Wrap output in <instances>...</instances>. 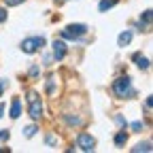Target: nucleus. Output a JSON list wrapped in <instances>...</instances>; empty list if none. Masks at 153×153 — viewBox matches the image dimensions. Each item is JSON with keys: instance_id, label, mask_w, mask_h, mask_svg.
<instances>
[{"instance_id": "f257e3e1", "label": "nucleus", "mask_w": 153, "mask_h": 153, "mask_svg": "<svg viewBox=\"0 0 153 153\" xmlns=\"http://www.w3.org/2000/svg\"><path fill=\"white\" fill-rule=\"evenodd\" d=\"M113 94L117 98H130L132 96V79L128 74H121L113 81Z\"/></svg>"}, {"instance_id": "f03ea898", "label": "nucleus", "mask_w": 153, "mask_h": 153, "mask_svg": "<svg viewBox=\"0 0 153 153\" xmlns=\"http://www.w3.org/2000/svg\"><path fill=\"white\" fill-rule=\"evenodd\" d=\"M28 113L34 121H38L43 117V102H41V96L36 91H30L28 94Z\"/></svg>"}, {"instance_id": "7ed1b4c3", "label": "nucleus", "mask_w": 153, "mask_h": 153, "mask_svg": "<svg viewBox=\"0 0 153 153\" xmlns=\"http://www.w3.org/2000/svg\"><path fill=\"white\" fill-rule=\"evenodd\" d=\"M85 32H87V26H85V24H68V26L60 32V36H62V38H68V41H79Z\"/></svg>"}, {"instance_id": "20e7f679", "label": "nucleus", "mask_w": 153, "mask_h": 153, "mask_svg": "<svg viewBox=\"0 0 153 153\" xmlns=\"http://www.w3.org/2000/svg\"><path fill=\"white\" fill-rule=\"evenodd\" d=\"M45 45H47L45 36H30V38H26V41H22V51L30 55V53H36V51H41Z\"/></svg>"}, {"instance_id": "39448f33", "label": "nucleus", "mask_w": 153, "mask_h": 153, "mask_svg": "<svg viewBox=\"0 0 153 153\" xmlns=\"http://www.w3.org/2000/svg\"><path fill=\"white\" fill-rule=\"evenodd\" d=\"M76 147L81 151H94L96 149V138L87 132H81L79 136H76Z\"/></svg>"}, {"instance_id": "423d86ee", "label": "nucleus", "mask_w": 153, "mask_h": 153, "mask_svg": "<svg viewBox=\"0 0 153 153\" xmlns=\"http://www.w3.org/2000/svg\"><path fill=\"white\" fill-rule=\"evenodd\" d=\"M53 57H55V62H62L66 57V43L64 41H55L53 43Z\"/></svg>"}, {"instance_id": "0eeeda50", "label": "nucleus", "mask_w": 153, "mask_h": 153, "mask_svg": "<svg viewBox=\"0 0 153 153\" xmlns=\"http://www.w3.org/2000/svg\"><path fill=\"white\" fill-rule=\"evenodd\" d=\"M149 26H151V9H147L143 15H140V22H138V30L143 32V30H149Z\"/></svg>"}, {"instance_id": "6e6552de", "label": "nucleus", "mask_w": 153, "mask_h": 153, "mask_svg": "<svg viewBox=\"0 0 153 153\" xmlns=\"http://www.w3.org/2000/svg\"><path fill=\"white\" fill-rule=\"evenodd\" d=\"M130 43H132V32H130V30L121 32L119 38H117V45H119V47H126V45H130Z\"/></svg>"}, {"instance_id": "1a4fd4ad", "label": "nucleus", "mask_w": 153, "mask_h": 153, "mask_svg": "<svg viewBox=\"0 0 153 153\" xmlns=\"http://www.w3.org/2000/svg\"><path fill=\"white\" fill-rule=\"evenodd\" d=\"M126 143H128V134H126V128H123L115 134V147H123Z\"/></svg>"}, {"instance_id": "9d476101", "label": "nucleus", "mask_w": 153, "mask_h": 153, "mask_svg": "<svg viewBox=\"0 0 153 153\" xmlns=\"http://www.w3.org/2000/svg\"><path fill=\"white\" fill-rule=\"evenodd\" d=\"M19 115H22V102H19V98H13V104H11V117L17 119Z\"/></svg>"}, {"instance_id": "9b49d317", "label": "nucleus", "mask_w": 153, "mask_h": 153, "mask_svg": "<svg viewBox=\"0 0 153 153\" xmlns=\"http://www.w3.org/2000/svg\"><path fill=\"white\" fill-rule=\"evenodd\" d=\"M134 60H136V66H138L140 70H147V68H149V60H147V57H143L140 53L134 55Z\"/></svg>"}, {"instance_id": "f8f14e48", "label": "nucleus", "mask_w": 153, "mask_h": 153, "mask_svg": "<svg viewBox=\"0 0 153 153\" xmlns=\"http://www.w3.org/2000/svg\"><path fill=\"white\" fill-rule=\"evenodd\" d=\"M119 0H100V4H98V9L104 13V11H108V9H113L115 4H117Z\"/></svg>"}, {"instance_id": "ddd939ff", "label": "nucleus", "mask_w": 153, "mask_h": 153, "mask_svg": "<svg viewBox=\"0 0 153 153\" xmlns=\"http://www.w3.org/2000/svg\"><path fill=\"white\" fill-rule=\"evenodd\" d=\"M132 151H134V153H138V151H147V153H149V151H151V143H149V140H147V143H138Z\"/></svg>"}, {"instance_id": "4468645a", "label": "nucleus", "mask_w": 153, "mask_h": 153, "mask_svg": "<svg viewBox=\"0 0 153 153\" xmlns=\"http://www.w3.org/2000/svg\"><path fill=\"white\" fill-rule=\"evenodd\" d=\"M24 134H26V138H32L34 134H36V126H28V128L24 130Z\"/></svg>"}, {"instance_id": "2eb2a0df", "label": "nucleus", "mask_w": 153, "mask_h": 153, "mask_svg": "<svg viewBox=\"0 0 153 153\" xmlns=\"http://www.w3.org/2000/svg\"><path fill=\"white\" fill-rule=\"evenodd\" d=\"M66 121L70 126H81V117H70V115H66Z\"/></svg>"}, {"instance_id": "dca6fc26", "label": "nucleus", "mask_w": 153, "mask_h": 153, "mask_svg": "<svg viewBox=\"0 0 153 153\" xmlns=\"http://www.w3.org/2000/svg\"><path fill=\"white\" fill-rule=\"evenodd\" d=\"M9 136H11L9 130H0V143H2V140H9Z\"/></svg>"}, {"instance_id": "f3484780", "label": "nucleus", "mask_w": 153, "mask_h": 153, "mask_svg": "<svg viewBox=\"0 0 153 153\" xmlns=\"http://www.w3.org/2000/svg\"><path fill=\"white\" fill-rule=\"evenodd\" d=\"M24 0H4V4L7 7H17V4H22Z\"/></svg>"}, {"instance_id": "a211bd4d", "label": "nucleus", "mask_w": 153, "mask_h": 153, "mask_svg": "<svg viewBox=\"0 0 153 153\" xmlns=\"http://www.w3.org/2000/svg\"><path fill=\"white\" fill-rule=\"evenodd\" d=\"M47 94H53V76H49L47 81Z\"/></svg>"}, {"instance_id": "6ab92c4d", "label": "nucleus", "mask_w": 153, "mask_h": 153, "mask_svg": "<svg viewBox=\"0 0 153 153\" xmlns=\"http://www.w3.org/2000/svg\"><path fill=\"white\" fill-rule=\"evenodd\" d=\"M132 130H134V132H140V130H143V123H140V121H134V123H132Z\"/></svg>"}, {"instance_id": "aec40b11", "label": "nucleus", "mask_w": 153, "mask_h": 153, "mask_svg": "<svg viewBox=\"0 0 153 153\" xmlns=\"http://www.w3.org/2000/svg\"><path fill=\"white\" fill-rule=\"evenodd\" d=\"M30 76H32V79H36V76H38V66H32V68H30Z\"/></svg>"}, {"instance_id": "412c9836", "label": "nucleus", "mask_w": 153, "mask_h": 153, "mask_svg": "<svg viewBox=\"0 0 153 153\" xmlns=\"http://www.w3.org/2000/svg\"><path fill=\"white\" fill-rule=\"evenodd\" d=\"M4 87H7V79H0V96L4 94Z\"/></svg>"}, {"instance_id": "4be33fe9", "label": "nucleus", "mask_w": 153, "mask_h": 153, "mask_svg": "<svg viewBox=\"0 0 153 153\" xmlns=\"http://www.w3.org/2000/svg\"><path fill=\"white\" fill-rule=\"evenodd\" d=\"M2 22H7V11L0 9V24H2Z\"/></svg>"}, {"instance_id": "5701e85b", "label": "nucleus", "mask_w": 153, "mask_h": 153, "mask_svg": "<svg viewBox=\"0 0 153 153\" xmlns=\"http://www.w3.org/2000/svg\"><path fill=\"white\" fill-rule=\"evenodd\" d=\"M151 104H153V100H151V96H149V98L145 100V108H147V111H151Z\"/></svg>"}, {"instance_id": "b1692460", "label": "nucleus", "mask_w": 153, "mask_h": 153, "mask_svg": "<svg viewBox=\"0 0 153 153\" xmlns=\"http://www.w3.org/2000/svg\"><path fill=\"white\" fill-rule=\"evenodd\" d=\"M117 123H119V126H126V119L121 117V115H117Z\"/></svg>"}, {"instance_id": "393cba45", "label": "nucleus", "mask_w": 153, "mask_h": 153, "mask_svg": "<svg viewBox=\"0 0 153 153\" xmlns=\"http://www.w3.org/2000/svg\"><path fill=\"white\" fill-rule=\"evenodd\" d=\"M47 145H55V136H47Z\"/></svg>"}, {"instance_id": "a878e982", "label": "nucleus", "mask_w": 153, "mask_h": 153, "mask_svg": "<svg viewBox=\"0 0 153 153\" xmlns=\"http://www.w3.org/2000/svg\"><path fill=\"white\" fill-rule=\"evenodd\" d=\"M2 115H4V104L0 102V117H2Z\"/></svg>"}]
</instances>
